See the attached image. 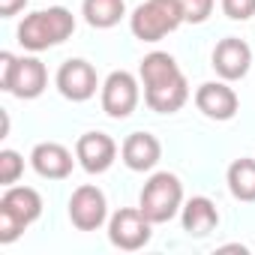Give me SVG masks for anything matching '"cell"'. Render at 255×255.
I'll return each mask as SVG.
<instances>
[{
	"label": "cell",
	"mask_w": 255,
	"mask_h": 255,
	"mask_svg": "<svg viewBox=\"0 0 255 255\" xmlns=\"http://www.w3.org/2000/svg\"><path fill=\"white\" fill-rule=\"evenodd\" d=\"M222 12L231 21H246L255 15V0H222Z\"/></svg>",
	"instance_id": "22"
},
{
	"label": "cell",
	"mask_w": 255,
	"mask_h": 255,
	"mask_svg": "<svg viewBox=\"0 0 255 255\" xmlns=\"http://www.w3.org/2000/svg\"><path fill=\"white\" fill-rule=\"evenodd\" d=\"M27 6V0H0V15L3 18H12L18 9H24Z\"/></svg>",
	"instance_id": "23"
},
{
	"label": "cell",
	"mask_w": 255,
	"mask_h": 255,
	"mask_svg": "<svg viewBox=\"0 0 255 255\" xmlns=\"http://www.w3.org/2000/svg\"><path fill=\"white\" fill-rule=\"evenodd\" d=\"M120 159L129 171H150L162 159V144L150 132H132L120 144Z\"/></svg>",
	"instance_id": "14"
},
{
	"label": "cell",
	"mask_w": 255,
	"mask_h": 255,
	"mask_svg": "<svg viewBox=\"0 0 255 255\" xmlns=\"http://www.w3.org/2000/svg\"><path fill=\"white\" fill-rule=\"evenodd\" d=\"M180 3H183V15L189 24H204L213 12L216 0H180Z\"/></svg>",
	"instance_id": "21"
},
{
	"label": "cell",
	"mask_w": 255,
	"mask_h": 255,
	"mask_svg": "<svg viewBox=\"0 0 255 255\" xmlns=\"http://www.w3.org/2000/svg\"><path fill=\"white\" fill-rule=\"evenodd\" d=\"M69 219L78 231H96L108 219V201L99 186H78L69 198Z\"/></svg>",
	"instance_id": "8"
},
{
	"label": "cell",
	"mask_w": 255,
	"mask_h": 255,
	"mask_svg": "<svg viewBox=\"0 0 255 255\" xmlns=\"http://www.w3.org/2000/svg\"><path fill=\"white\" fill-rule=\"evenodd\" d=\"M138 75H141L144 87H153V84H162V81L180 75V66H177V60H174L168 51H150V54L141 60Z\"/></svg>",
	"instance_id": "18"
},
{
	"label": "cell",
	"mask_w": 255,
	"mask_h": 255,
	"mask_svg": "<svg viewBox=\"0 0 255 255\" xmlns=\"http://www.w3.org/2000/svg\"><path fill=\"white\" fill-rule=\"evenodd\" d=\"M42 216V198L33 186H6L0 198V243H12Z\"/></svg>",
	"instance_id": "3"
},
{
	"label": "cell",
	"mask_w": 255,
	"mask_h": 255,
	"mask_svg": "<svg viewBox=\"0 0 255 255\" xmlns=\"http://www.w3.org/2000/svg\"><path fill=\"white\" fill-rule=\"evenodd\" d=\"M75 159L87 174H102L117 159V144L105 132H84L75 141Z\"/></svg>",
	"instance_id": "10"
},
{
	"label": "cell",
	"mask_w": 255,
	"mask_h": 255,
	"mask_svg": "<svg viewBox=\"0 0 255 255\" xmlns=\"http://www.w3.org/2000/svg\"><path fill=\"white\" fill-rule=\"evenodd\" d=\"M186 99H189V84H186L183 72L168 78V81H162V84L144 87V102L156 114H174V111H180L186 105Z\"/></svg>",
	"instance_id": "15"
},
{
	"label": "cell",
	"mask_w": 255,
	"mask_h": 255,
	"mask_svg": "<svg viewBox=\"0 0 255 255\" xmlns=\"http://www.w3.org/2000/svg\"><path fill=\"white\" fill-rule=\"evenodd\" d=\"M72 30H75L72 12L66 6H51V9L24 15V21L18 24V42L27 51H45L51 45L66 42Z\"/></svg>",
	"instance_id": "1"
},
{
	"label": "cell",
	"mask_w": 255,
	"mask_h": 255,
	"mask_svg": "<svg viewBox=\"0 0 255 255\" xmlns=\"http://www.w3.org/2000/svg\"><path fill=\"white\" fill-rule=\"evenodd\" d=\"M30 165H33V171H36L39 177H45V180H66V177L72 174L75 159H72V153H69L63 144H57V141H42V144L33 147Z\"/></svg>",
	"instance_id": "13"
},
{
	"label": "cell",
	"mask_w": 255,
	"mask_h": 255,
	"mask_svg": "<svg viewBox=\"0 0 255 255\" xmlns=\"http://www.w3.org/2000/svg\"><path fill=\"white\" fill-rule=\"evenodd\" d=\"M96 87H99L96 69L81 57H72L57 69V90L72 102H87L96 93Z\"/></svg>",
	"instance_id": "9"
},
{
	"label": "cell",
	"mask_w": 255,
	"mask_h": 255,
	"mask_svg": "<svg viewBox=\"0 0 255 255\" xmlns=\"http://www.w3.org/2000/svg\"><path fill=\"white\" fill-rule=\"evenodd\" d=\"M228 189L237 201H255V159L243 156L228 165Z\"/></svg>",
	"instance_id": "19"
},
{
	"label": "cell",
	"mask_w": 255,
	"mask_h": 255,
	"mask_svg": "<svg viewBox=\"0 0 255 255\" xmlns=\"http://www.w3.org/2000/svg\"><path fill=\"white\" fill-rule=\"evenodd\" d=\"M195 105L210 120H231L237 114L240 99L225 81H207V84H201L195 90Z\"/></svg>",
	"instance_id": "12"
},
{
	"label": "cell",
	"mask_w": 255,
	"mask_h": 255,
	"mask_svg": "<svg viewBox=\"0 0 255 255\" xmlns=\"http://www.w3.org/2000/svg\"><path fill=\"white\" fill-rule=\"evenodd\" d=\"M150 219L141 213V207H120L111 219H108V240L117 246V249H126V252H135L141 246L150 243Z\"/></svg>",
	"instance_id": "6"
},
{
	"label": "cell",
	"mask_w": 255,
	"mask_h": 255,
	"mask_svg": "<svg viewBox=\"0 0 255 255\" xmlns=\"http://www.w3.org/2000/svg\"><path fill=\"white\" fill-rule=\"evenodd\" d=\"M138 207L141 213L159 225V222H171L177 216V210H183V183L177 180V174L171 171H156L144 189H141V198H138Z\"/></svg>",
	"instance_id": "5"
},
{
	"label": "cell",
	"mask_w": 255,
	"mask_h": 255,
	"mask_svg": "<svg viewBox=\"0 0 255 255\" xmlns=\"http://www.w3.org/2000/svg\"><path fill=\"white\" fill-rule=\"evenodd\" d=\"M186 21L180 0H144L129 15V27L141 42H159L165 33H174Z\"/></svg>",
	"instance_id": "4"
},
{
	"label": "cell",
	"mask_w": 255,
	"mask_h": 255,
	"mask_svg": "<svg viewBox=\"0 0 255 255\" xmlns=\"http://www.w3.org/2000/svg\"><path fill=\"white\" fill-rule=\"evenodd\" d=\"M21 171H24L21 153H15V150H0V183H3V186H15L18 177H21Z\"/></svg>",
	"instance_id": "20"
},
{
	"label": "cell",
	"mask_w": 255,
	"mask_h": 255,
	"mask_svg": "<svg viewBox=\"0 0 255 255\" xmlns=\"http://www.w3.org/2000/svg\"><path fill=\"white\" fill-rule=\"evenodd\" d=\"M219 225V210L210 198L195 195L183 204V231L189 237H207Z\"/></svg>",
	"instance_id": "16"
},
{
	"label": "cell",
	"mask_w": 255,
	"mask_h": 255,
	"mask_svg": "<svg viewBox=\"0 0 255 255\" xmlns=\"http://www.w3.org/2000/svg\"><path fill=\"white\" fill-rule=\"evenodd\" d=\"M0 87L18 99H36L48 87V69L39 57H15L12 51L0 54Z\"/></svg>",
	"instance_id": "2"
},
{
	"label": "cell",
	"mask_w": 255,
	"mask_h": 255,
	"mask_svg": "<svg viewBox=\"0 0 255 255\" xmlns=\"http://www.w3.org/2000/svg\"><path fill=\"white\" fill-rule=\"evenodd\" d=\"M252 66V48L237 39V36H225L216 42L213 48V69L222 81H240Z\"/></svg>",
	"instance_id": "11"
},
{
	"label": "cell",
	"mask_w": 255,
	"mask_h": 255,
	"mask_svg": "<svg viewBox=\"0 0 255 255\" xmlns=\"http://www.w3.org/2000/svg\"><path fill=\"white\" fill-rule=\"evenodd\" d=\"M138 105V81L132 72L114 69L102 84V111L114 120L129 117Z\"/></svg>",
	"instance_id": "7"
},
{
	"label": "cell",
	"mask_w": 255,
	"mask_h": 255,
	"mask_svg": "<svg viewBox=\"0 0 255 255\" xmlns=\"http://www.w3.org/2000/svg\"><path fill=\"white\" fill-rule=\"evenodd\" d=\"M84 21L96 30H108L114 24H120V18L126 15V0H84Z\"/></svg>",
	"instance_id": "17"
}]
</instances>
